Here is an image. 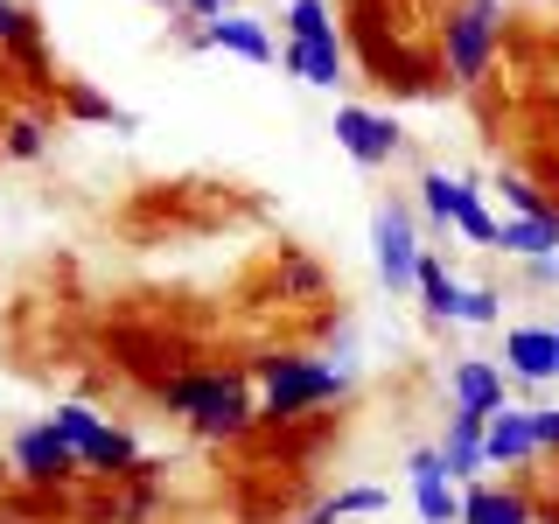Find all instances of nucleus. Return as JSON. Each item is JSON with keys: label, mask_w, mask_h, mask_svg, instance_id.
<instances>
[{"label": "nucleus", "mask_w": 559, "mask_h": 524, "mask_svg": "<svg viewBox=\"0 0 559 524\" xmlns=\"http://www.w3.org/2000/svg\"><path fill=\"white\" fill-rule=\"evenodd\" d=\"M462 322H468V329H497V322H503V294H497V287H468V294H462Z\"/></svg>", "instance_id": "nucleus-24"}, {"label": "nucleus", "mask_w": 559, "mask_h": 524, "mask_svg": "<svg viewBox=\"0 0 559 524\" xmlns=\"http://www.w3.org/2000/svg\"><path fill=\"white\" fill-rule=\"evenodd\" d=\"M462 524H532V503H524V489H462Z\"/></svg>", "instance_id": "nucleus-14"}, {"label": "nucleus", "mask_w": 559, "mask_h": 524, "mask_svg": "<svg viewBox=\"0 0 559 524\" xmlns=\"http://www.w3.org/2000/svg\"><path fill=\"white\" fill-rule=\"evenodd\" d=\"M147 8H162V14H182V0H147Z\"/></svg>", "instance_id": "nucleus-29"}, {"label": "nucleus", "mask_w": 559, "mask_h": 524, "mask_svg": "<svg viewBox=\"0 0 559 524\" xmlns=\"http://www.w3.org/2000/svg\"><path fill=\"white\" fill-rule=\"evenodd\" d=\"M468 189H476V182H462V175H448V168H427V175H419V210H427L433 231H454V210H462Z\"/></svg>", "instance_id": "nucleus-15"}, {"label": "nucleus", "mask_w": 559, "mask_h": 524, "mask_svg": "<svg viewBox=\"0 0 559 524\" xmlns=\"http://www.w3.org/2000/svg\"><path fill=\"white\" fill-rule=\"evenodd\" d=\"M336 147L357 168H392L399 147H406V133H399L384 112H371V105H336Z\"/></svg>", "instance_id": "nucleus-6"}, {"label": "nucleus", "mask_w": 559, "mask_h": 524, "mask_svg": "<svg viewBox=\"0 0 559 524\" xmlns=\"http://www.w3.org/2000/svg\"><path fill=\"white\" fill-rule=\"evenodd\" d=\"M448 406H462V413H503L511 398H503V371L489 357H462L448 371Z\"/></svg>", "instance_id": "nucleus-10"}, {"label": "nucleus", "mask_w": 559, "mask_h": 524, "mask_svg": "<svg viewBox=\"0 0 559 524\" xmlns=\"http://www.w3.org/2000/svg\"><path fill=\"white\" fill-rule=\"evenodd\" d=\"M231 8H238V0H231Z\"/></svg>", "instance_id": "nucleus-31"}, {"label": "nucleus", "mask_w": 559, "mask_h": 524, "mask_svg": "<svg viewBox=\"0 0 559 524\" xmlns=\"http://www.w3.org/2000/svg\"><path fill=\"white\" fill-rule=\"evenodd\" d=\"M78 448L63 441L57 427H49V419H35V427H22L14 433V476L22 483H35V489H57V483H70L78 476Z\"/></svg>", "instance_id": "nucleus-7"}, {"label": "nucleus", "mask_w": 559, "mask_h": 524, "mask_svg": "<svg viewBox=\"0 0 559 524\" xmlns=\"http://www.w3.org/2000/svg\"><path fill=\"white\" fill-rule=\"evenodd\" d=\"M203 49H224V57H245V63H273V35L252 22V14H217L210 28H197Z\"/></svg>", "instance_id": "nucleus-12"}, {"label": "nucleus", "mask_w": 559, "mask_h": 524, "mask_svg": "<svg viewBox=\"0 0 559 524\" xmlns=\"http://www.w3.org/2000/svg\"><path fill=\"white\" fill-rule=\"evenodd\" d=\"M532 433H538V454H559V406H532Z\"/></svg>", "instance_id": "nucleus-25"}, {"label": "nucleus", "mask_w": 559, "mask_h": 524, "mask_svg": "<svg viewBox=\"0 0 559 524\" xmlns=\"http://www.w3.org/2000/svg\"><path fill=\"white\" fill-rule=\"evenodd\" d=\"M503 371H511L518 384H552L559 378V343L552 329H503Z\"/></svg>", "instance_id": "nucleus-8"}, {"label": "nucleus", "mask_w": 559, "mask_h": 524, "mask_svg": "<svg viewBox=\"0 0 559 524\" xmlns=\"http://www.w3.org/2000/svg\"><path fill=\"white\" fill-rule=\"evenodd\" d=\"M371 245H378V279H384V287H392V294L419 287V259H427V245H419L413 217H406V203H378V217H371Z\"/></svg>", "instance_id": "nucleus-5"}, {"label": "nucleus", "mask_w": 559, "mask_h": 524, "mask_svg": "<svg viewBox=\"0 0 559 524\" xmlns=\"http://www.w3.org/2000/svg\"><path fill=\"white\" fill-rule=\"evenodd\" d=\"M503 43V0H454L441 22V70L448 84H483Z\"/></svg>", "instance_id": "nucleus-3"}, {"label": "nucleus", "mask_w": 559, "mask_h": 524, "mask_svg": "<svg viewBox=\"0 0 559 524\" xmlns=\"http://www.w3.org/2000/svg\"><path fill=\"white\" fill-rule=\"evenodd\" d=\"M497 252H511V259L559 252V217H552V224H538V217H503V224H497Z\"/></svg>", "instance_id": "nucleus-18"}, {"label": "nucleus", "mask_w": 559, "mask_h": 524, "mask_svg": "<svg viewBox=\"0 0 559 524\" xmlns=\"http://www.w3.org/2000/svg\"><path fill=\"white\" fill-rule=\"evenodd\" d=\"M280 63L294 70L301 84H314V92H336L343 84V49H314V43H287L280 49Z\"/></svg>", "instance_id": "nucleus-17"}, {"label": "nucleus", "mask_w": 559, "mask_h": 524, "mask_svg": "<svg viewBox=\"0 0 559 524\" xmlns=\"http://www.w3.org/2000/svg\"><path fill=\"white\" fill-rule=\"evenodd\" d=\"M524 279H532V287H559V252H538V259H524Z\"/></svg>", "instance_id": "nucleus-26"}, {"label": "nucleus", "mask_w": 559, "mask_h": 524, "mask_svg": "<svg viewBox=\"0 0 559 524\" xmlns=\"http://www.w3.org/2000/svg\"><path fill=\"white\" fill-rule=\"evenodd\" d=\"M0 154H8V162H43L49 154V127L43 119H8V127H0Z\"/></svg>", "instance_id": "nucleus-22"}, {"label": "nucleus", "mask_w": 559, "mask_h": 524, "mask_svg": "<svg viewBox=\"0 0 559 524\" xmlns=\"http://www.w3.org/2000/svg\"><path fill=\"white\" fill-rule=\"evenodd\" d=\"M252 378H259V419H266V427H287V419H301L314 406L349 398L343 364L301 357V349H266V357H252Z\"/></svg>", "instance_id": "nucleus-2"}, {"label": "nucleus", "mask_w": 559, "mask_h": 524, "mask_svg": "<svg viewBox=\"0 0 559 524\" xmlns=\"http://www.w3.org/2000/svg\"><path fill=\"white\" fill-rule=\"evenodd\" d=\"M483 454H489V468H518V462H538V433H532V406H503V413H489Z\"/></svg>", "instance_id": "nucleus-9"}, {"label": "nucleus", "mask_w": 559, "mask_h": 524, "mask_svg": "<svg viewBox=\"0 0 559 524\" xmlns=\"http://www.w3.org/2000/svg\"><path fill=\"white\" fill-rule=\"evenodd\" d=\"M349 511H343V497H329V503H314V511L308 517H294V524H343Z\"/></svg>", "instance_id": "nucleus-28"}, {"label": "nucleus", "mask_w": 559, "mask_h": 524, "mask_svg": "<svg viewBox=\"0 0 559 524\" xmlns=\"http://www.w3.org/2000/svg\"><path fill=\"white\" fill-rule=\"evenodd\" d=\"M287 43L343 49V28H336V14H329V0H287Z\"/></svg>", "instance_id": "nucleus-16"}, {"label": "nucleus", "mask_w": 559, "mask_h": 524, "mask_svg": "<svg viewBox=\"0 0 559 524\" xmlns=\"http://www.w3.org/2000/svg\"><path fill=\"white\" fill-rule=\"evenodd\" d=\"M413 294H419V308H427V322H462V294H468V287L448 273L441 252L419 259V287H413Z\"/></svg>", "instance_id": "nucleus-13"}, {"label": "nucleus", "mask_w": 559, "mask_h": 524, "mask_svg": "<svg viewBox=\"0 0 559 524\" xmlns=\"http://www.w3.org/2000/svg\"><path fill=\"white\" fill-rule=\"evenodd\" d=\"M182 14H189V22H203V28H210L217 14H238V8H231V0H182Z\"/></svg>", "instance_id": "nucleus-27"}, {"label": "nucleus", "mask_w": 559, "mask_h": 524, "mask_svg": "<svg viewBox=\"0 0 559 524\" xmlns=\"http://www.w3.org/2000/svg\"><path fill=\"white\" fill-rule=\"evenodd\" d=\"M483 433H489V413H462V406L448 413V433L433 441V448H441V462H448V476H483V468H489Z\"/></svg>", "instance_id": "nucleus-11"}, {"label": "nucleus", "mask_w": 559, "mask_h": 524, "mask_svg": "<svg viewBox=\"0 0 559 524\" xmlns=\"http://www.w3.org/2000/svg\"><path fill=\"white\" fill-rule=\"evenodd\" d=\"M0 49L43 70V28H35V14L22 8V0H0Z\"/></svg>", "instance_id": "nucleus-19"}, {"label": "nucleus", "mask_w": 559, "mask_h": 524, "mask_svg": "<svg viewBox=\"0 0 559 524\" xmlns=\"http://www.w3.org/2000/svg\"><path fill=\"white\" fill-rule=\"evenodd\" d=\"M413 511L427 524H462V489L448 476H413Z\"/></svg>", "instance_id": "nucleus-20"}, {"label": "nucleus", "mask_w": 559, "mask_h": 524, "mask_svg": "<svg viewBox=\"0 0 559 524\" xmlns=\"http://www.w3.org/2000/svg\"><path fill=\"white\" fill-rule=\"evenodd\" d=\"M497 189H503V203H511V217H538V224L559 217V203H546V189H538L532 175H518V168H503Z\"/></svg>", "instance_id": "nucleus-21"}, {"label": "nucleus", "mask_w": 559, "mask_h": 524, "mask_svg": "<svg viewBox=\"0 0 559 524\" xmlns=\"http://www.w3.org/2000/svg\"><path fill=\"white\" fill-rule=\"evenodd\" d=\"M497 224L503 217H489V210H483V189H468L462 210H454V231H462L468 245H483V252H497Z\"/></svg>", "instance_id": "nucleus-23"}, {"label": "nucleus", "mask_w": 559, "mask_h": 524, "mask_svg": "<svg viewBox=\"0 0 559 524\" xmlns=\"http://www.w3.org/2000/svg\"><path fill=\"white\" fill-rule=\"evenodd\" d=\"M154 398H162V413L189 419L203 441H238L259 427V398L245 392V371H168Z\"/></svg>", "instance_id": "nucleus-1"}, {"label": "nucleus", "mask_w": 559, "mask_h": 524, "mask_svg": "<svg viewBox=\"0 0 559 524\" xmlns=\"http://www.w3.org/2000/svg\"><path fill=\"white\" fill-rule=\"evenodd\" d=\"M49 427L63 433L70 448H78V462L92 468V476H147V462H140V441L127 427H112V419H98L92 406H78V398H70V406H57L49 413Z\"/></svg>", "instance_id": "nucleus-4"}, {"label": "nucleus", "mask_w": 559, "mask_h": 524, "mask_svg": "<svg viewBox=\"0 0 559 524\" xmlns=\"http://www.w3.org/2000/svg\"><path fill=\"white\" fill-rule=\"evenodd\" d=\"M552 343H559V322H552Z\"/></svg>", "instance_id": "nucleus-30"}]
</instances>
